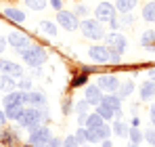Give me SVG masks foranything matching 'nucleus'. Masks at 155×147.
<instances>
[{
	"label": "nucleus",
	"instance_id": "obj_21",
	"mask_svg": "<svg viewBox=\"0 0 155 147\" xmlns=\"http://www.w3.org/2000/svg\"><path fill=\"white\" fill-rule=\"evenodd\" d=\"M103 124H105V120L99 114H92V116L86 118V128H99V126H103Z\"/></svg>",
	"mask_w": 155,
	"mask_h": 147
},
{
	"label": "nucleus",
	"instance_id": "obj_13",
	"mask_svg": "<svg viewBox=\"0 0 155 147\" xmlns=\"http://www.w3.org/2000/svg\"><path fill=\"white\" fill-rule=\"evenodd\" d=\"M99 86H101V91L115 93V91L120 88V82H117L115 76H101V78H99Z\"/></svg>",
	"mask_w": 155,
	"mask_h": 147
},
{
	"label": "nucleus",
	"instance_id": "obj_11",
	"mask_svg": "<svg viewBox=\"0 0 155 147\" xmlns=\"http://www.w3.org/2000/svg\"><path fill=\"white\" fill-rule=\"evenodd\" d=\"M25 105L36 107V109H42L46 114V101H44L42 93H25Z\"/></svg>",
	"mask_w": 155,
	"mask_h": 147
},
{
	"label": "nucleus",
	"instance_id": "obj_40",
	"mask_svg": "<svg viewBox=\"0 0 155 147\" xmlns=\"http://www.w3.org/2000/svg\"><path fill=\"white\" fill-rule=\"evenodd\" d=\"M52 6H54L57 11H61V0H52Z\"/></svg>",
	"mask_w": 155,
	"mask_h": 147
},
{
	"label": "nucleus",
	"instance_id": "obj_14",
	"mask_svg": "<svg viewBox=\"0 0 155 147\" xmlns=\"http://www.w3.org/2000/svg\"><path fill=\"white\" fill-rule=\"evenodd\" d=\"M86 101H88V105H101V101H103L101 86H94V84L86 86Z\"/></svg>",
	"mask_w": 155,
	"mask_h": 147
},
{
	"label": "nucleus",
	"instance_id": "obj_8",
	"mask_svg": "<svg viewBox=\"0 0 155 147\" xmlns=\"http://www.w3.org/2000/svg\"><path fill=\"white\" fill-rule=\"evenodd\" d=\"M8 42H11V46L15 50H25L29 46V38H27L25 34H19V32H11L8 34Z\"/></svg>",
	"mask_w": 155,
	"mask_h": 147
},
{
	"label": "nucleus",
	"instance_id": "obj_39",
	"mask_svg": "<svg viewBox=\"0 0 155 147\" xmlns=\"http://www.w3.org/2000/svg\"><path fill=\"white\" fill-rule=\"evenodd\" d=\"M86 13H88L86 6H78V15H86Z\"/></svg>",
	"mask_w": 155,
	"mask_h": 147
},
{
	"label": "nucleus",
	"instance_id": "obj_19",
	"mask_svg": "<svg viewBox=\"0 0 155 147\" xmlns=\"http://www.w3.org/2000/svg\"><path fill=\"white\" fill-rule=\"evenodd\" d=\"M155 97V82H143L140 86V99L143 101H149Z\"/></svg>",
	"mask_w": 155,
	"mask_h": 147
},
{
	"label": "nucleus",
	"instance_id": "obj_30",
	"mask_svg": "<svg viewBox=\"0 0 155 147\" xmlns=\"http://www.w3.org/2000/svg\"><path fill=\"white\" fill-rule=\"evenodd\" d=\"M25 4L29 9H34V11H42L46 6V0H25Z\"/></svg>",
	"mask_w": 155,
	"mask_h": 147
},
{
	"label": "nucleus",
	"instance_id": "obj_6",
	"mask_svg": "<svg viewBox=\"0 0 155 147\" xmlns=\"http://www.w3.org/2000/svg\"><path fill=\"white\" fill-rule=\"evenodd\" d=\"M57 21H59L61 27H65V29H69V32L78 29V17L74 13H69V11H59V13H57Z\"/></svg>",
	"mask_w": 155,
	"mask_h": 147
},
{
	"label": "nucleus",
	"instance_id": "obj_28",
	"mask_svg": "<svg viewBox=\"0 0 155 147\" xmlns=\"http://www.w3.org/2000/svg\"><path fill=\"white\" fill-rule=\"evenodd\" d=\"M128 135H130V139H132V143H136V145H138V143L143 141V132H140V130H138L136 126H132V128H130Z\"/></svg>",
	"mask_w": 155,
	"mask_h": 147
},
{
	"label": "nucleus",
	"instance_id": "obj_46",
	"mask_svg": "<svg viewBox=\"0 0 155 147\" xmlns=\"http://www.w3.org/2000/svg\"><path fill=\"white\" fill-rule=\"evenodd\" d=\"M130 147H136V143H132V145H130Z\"/></svg>",
	"mask_w": 155,
	"mask_h": 147
},
{
	"label": "nucleus",
	"instance_id": "obj_1",
	"mask_svg": "<svg viewBox=\"0 0 155 147\" xmlns=\"http://www.w3.org/2000/svg\"><path fill=\"white\" fill-rule=\"evenodd\" d=\"M44 111L42 109H36V107H27L23 109V114L19 116V120L17 122L21 124L23 128H29V130H34V128H38V126H42V120H44Z\"/></svg>",
	"mask_w": 155,
	"mask_h": 147
},
{
	"label": "nucleus",
	"instance_id": "obj_24",
	"mask_svg": "<svg viewBox=\"0 0 155 147\" xmlns=\"http://www.w3.org/2000/svg\"><path fill=\"white\" fill-rule=\"evenodd\" d=\"M117 91H120V99H126V97H130V95H132V91H134V82H132V80L124 82V84H122V86H120Z\"/></svg>",
	"mask_w": 155,
	"mask_h": 147
},
{
	"label": "nucleus",
	"instance_id": "obj_38",
	"mask_svg": "<svg viewBox=\"0 0 155 147\" xmlns=\"http://www.w3.org/2000/svg\"><path fill=\"white\" fill-rule=\"evenodd\" d=\"M84 82H86V78H84V76H80V78H76V80H74V84H76V86L84 84Z\"/></svg>",
	"mask_w": 155,
	"mask_h": 147
},
{
	"label": "nucleus",
	"instance_id": "obj_16",
	"mask_svg": "<svg viewBox=\"0 0 155 147\" xmlns=\"http://www.w3.org/2000/svg\"><path fill=\"white\" fill-rule=\"evenodd\" d=\"M120 101L122 99L120 97H115V95H107V97H103V105H107V107H111L113 111H115V118H120L122 116V109H120Z\"/></svg>",
	"mask_w": 155,
	"mask_h": 147
},
{
	"label": "nucleus",
	"instance_id": "obj_31",
	"mask_svg": "<svg viewBox=\"0 0 155 147\" xmlns=\"http://www.w3.org/2000/svg\"><path fill=\"white\" fill-rule=\"evenodd\" d=\"M140 42H143V44H147V46H149V44H153V42H155V32H153V29L145 32V34L140 36Z\"/></svg>",
	"mask_w": 155,
	"mask_h": 147
},
{
	"label": "nucleus",
	"instance_id": "obj_3",
	"mask_svg": "<svg viewBox=\"0 0 155 147\" xmlns=\"http://www.w3.org/2000/svg\"><path fill=\"white\" fill-rule=\"evenodd\" d=\"M80 29H82V34H84L86 38H92V40H101L105 36L103 25H101V21H97V19H86V21H82Z\"/></svg>",
	"mask_w": 155,
	"mask_h": 147
},
{
	"label": "nucleus",
	"instance_id": "obj_42",
	"mask_svg": "<svg viewBox=\"0 0 155 147\" xmlns=\"http://www.w3.org/2000/svg\"><path fill=\"white\" fill-rule=\"evenodd\" d=\"M103 147H111V141L109 139H103Z\"/></svg>",
	"mask_w": 155,
	"mask_h": 147
},
{
	"label": "nucleus",
	"instance_id": "obj_17",
	"mask_svg": "<svg viewBox=\"0 0 155 147\" xmlns=\"http://www.w3.org/2000/svg\"><path fill=\"white\" fill-rule=\"evenodd\" d=\"M2 13H4V17H6V19H11V21H15V23L25 21V13H23V11H19V9H4Z\"/></svg>",
	"mask_w": 155,
	"mask_h": 147
},
{
	"label": "nucleus",
	"instance_id": "obj_18",
	"mask_svg": "<svg viewBox=\"0 0 155 147\" xmlns=\"http://www.w3.org/2000/svg\"><path fill=\"white\" fill-rule=\"evenodd\" d=\"M23 109H25V105H6L4 116H6V120H19V116L23 114Z\"/></svg>",
	"mask_w": 155,
	"mask_h": 147
},
{
	"label": "nucleus",
	"instance_id": "obj_10",
	"mask_svg": "<svg viewBox=\"0 0 155 147\" xmlns=\"http://www.w3.org/2000/svg\"><path fill=\"white\" fill-rule=\"evenodd\" d=\"M109 132H111V128L109 126H99V128H86V137H88V141L90 143H97V141H103L109 137Z\"/></svg>",
	"mask_w": 155,
	"mask_h": 147
},
{
	"label": "nucleus",
	"instance_id": "obj_2",
	"mask_svg": "<svg viewBox=\"0 0 155 147\" xmlns=\"http://www.w3.org/2000/svg\"><path fill=\"white\" fill-rule=\"evenodd\" d=\"M21 55H23L25 63L31 65V67H38L46 61V50L40 49V46H27L25 50H21Z\"/></svg>",
	"mask_w": 155,
	"mask_h": 147
},
{
	"label": "nucleus",
	"instance_id": "obj_22",
	"mask_svg": "<svg viewBox=\"0 0 155 147\" xmlns=\"http://www.w3.org/2000/svg\"><path fill=\"white\" fill-rule=\"evenodd\" d=\"M117 11L120 13H130L134 6H136V0H117Z\"/></svg>",
	"mask_w": 155,
	"mask_h": 147
},
{
	"label": "nucleus",
	"instance_id": "obj_4",
	"mask_svg": "<svg viewBox=\"0 0 155 147\" xmlns=\"http://www.w3.org/2000/svg\"><path fill=\"white\" fill-rule=\"evenodd\" d=\"M48 141H51V130L48 128L38 126V128L29 130V143H31V147H46Z\"/></svg>",
	"mask_w": 155,
	"mask_h": 147
},
{
	"label": "nucleus",
	"instance_id": "obj_23",
	"mask_svg": "<svg viewBox=\"0 0 155 147\" xmlns=\"http://www.w3.org/2000/svg\"><path fill=\"white\" fill-rule=\"evenodd\" d=\"M143 19H145V21H155V2L145 4V9H143Z\"/></svg>",
	"mask_w": 155,
	"mask_h": 147
},
{
	"label": "nucleus",
	"instance_id": "obj_33",
	"mask_svg": "<svg viewBox=\"0 0 155 147\" xmlns=\"http://www.w3.org/2000/svg\"><path fill=\"white\" fill-rule=\"evenodd\" d=\"M120 61H122V53L109 50V63H120Z\"/></svg>",
	"mask_w": 155,
	"mask_h": 147
},
{
	"label": "nucleus",
	"instance_id": "obj_12",
	"mask_svg": "<svg viewBox=\"0 0 155 147\" xmlns=\"http://www.w3.org/2000/svg\"><path fill=\"white\" fill-rule=\"evenodd\" d=\"M88 55L97 63H109V46H92L88 50Z\"/></svg>",
	"mask_w": 155,
	"mask_h": 147
},
{
	"label": "nucleus",
	"instance_id": "obj_47",
	"mask_svg": "<svg viewBox=\"0 0 155 147\" xmlns=\"http://www.w3.org/2000/svg\"><path fill=\"white\" fill-rule=\"evenodd\" d=\"M27 147H31V145H27Z\"/></svg>",
	"mask_w": 155,
	"mask_h": 147
},
{
	"label": "nucleus",
	"instance_id": "obj_37",
	"mask_svg": "<svg viewBox=\"0 0 155 147\" xmlns=\"http://www.w3.org/2000/svg\"><path fill=\"white\" fill-rule=\"evenodd\" d=\"M46 147H61V141H59V139H52L51 137V141H48V145Z\"/></svg>",
	"mask_w": 155,
	"mask_h": 147
},
{
	"label": "nucleus",
	"instance_id": "obj_27",
	"mask_svg": "<svg viewBox=\"0 0 155 147\" xmlns=\"http://www.w3.org/2000/svg\"><path fill=\"white\" fill-rule=\"evenodd\" d=\"M40 29H42L44 34H48V36H54V34H57V27H54L52 21H42V23H40Z\"/></svg>",
	"mask_w": 155,
	"mask_h": 147
},
{
	"label": "nucleus",
	"instance_id": "obj_35",
	"mask_svg": "<svg viewBox=\"0 0 155 147\" xmlns=\"http://www.w3.org/2000/svg\"><path fill=\"white\" fill-rule=\"evenodd\" d=\"M76 139L80 141V143L88 141V137H86V128H78V135H76Z\"/></svg>",
	"mask_w": 155,
	"mask_h": 147
},
{
	"label": "nucleus",
	"instance_id": "obj_45",
	"mask_svg": "<svg viewBox=\"0 0 155 147\" xmlns=\"http://www.w3.org/2000/svg\"><path fill=\"white\" fill-rule=\"evenodd\" d=\"M151 78H153V82H155V70H151V74H149Z\"/></svg>",
	"mask_w": 155,
	"mask_h": 147
},
{
	"label": "nucleus",
	"instance_id": "obj_7",
	"mask_svg": "<svg viewBox=\"0 0 155 147\" xmlns=\"http://www.w3.org/2000/svg\"><path fill=\"white\" fill-rule=\"evenodd\" d=\"M107 44H109V50L124 53L126 46H128V40H126L122 34H109V36H107Z\"/></svg>",
	"mask_w": 155,
	"mask_h": 147
},
{
	"label": "nucleus",
	"instance_id": "obj_44",
	"mask_svg": "<svg viewBox=\"0 0 155 147\" xmlns=\"http://www.w3.org/2000/svg\"><path fill=\"white\" fill-rule=\"evenodd\" d=\"M4 120H6V116H4V114L0 111V124H4Z\"/></svg>",
	"mask_w": 155,
	"mask_h": 147
},
{
	"label": "nucleus",
	"instance_id": "obj_43",
	"mask_svg": "<svg viewBox=\"0 0 155 147\" xmlns=\"http://www.w3.org/2000/svg\"><path fill=\"white\" fill-rule=\"evenodd\" d=\"M151 120H153V124H155V105L151 107Z\"/></svg>",
	"mask_w": 155,
	"mask_h": 147
},
{
	"label": "nucleus",
	"instance_id": "obj_25",
	"mask_svg": "<svg viewBox=\"0 0 155 147\" xmlns=\"http://www.w3.org/2000/svg\"><path fill=\"white\" fill-rule=\"evenodd\" d=\"M76 109H78V118H80V122L86 124V118H88V116H86V114H88V111H86V109H88V101H80Z\"/></svg>",
	"mask_w": 155,
	"mask_h": 147
},
{
	"label": "nucleus",
	"instance_id": "obj_5",
	"mask_svg": "<svg viewBox=\"0 0 155 147\" xmlns=\"http://www.w3.org/2000/svg\"><path fill=\"white\" fill-rule=\"evenodd\" d=\"M94 15H97V21H107V23H109V21L115 19L117 11H115V6H113L111 2H101V4L97 6Z\"/></svg>",
	"mask_w": 155,
	"mask_h": 147
},
{
	"label": "nucleus",
	"instance_id": "obj_36",
	"mask_svg": "<svg viewBox=\"0 0 155 147\" xmlns=\"http://www.w3.org/2000/svg\"><path fill=\"white\" fill-rule=\"evenodd\" d=\"M19 86H21L23 91H29V88H31V80H29V78H23V80H19Z\"/></svg>",
	"mask_w": 155,
	"mask_h": 147
},
{
	"label": "nucleus",
	"instance_id": "obj_34",
	"mask_svg": "<svg viewBox=\"0 0 155 147\" xmlns=\"http://www.w3.org/2000/svg\"><path fill=\"white\" fill-rule=\"evenodd\" d=\"M145 139H147L151 145H155V128H149V130H145Z\"/></svg>",
	"mask_w": 155,
	"mask_h": 147
},
{
	"label": "nucleus",
	"instance_id": "obj_20",
	"mask_svg": "<svg viewBox=\"0 0 155 147\" xmlns=\"http://www.w3.org/2000/svg\"><path fill=\"white\" fill-rule=\"evenodd\" d=\"M15 86H17L15 78H8V76H2V74H0V91L11 93V91H15Z\"/></svg>",
	"mask_w": 155,
	"mask_h": 147
},
{
	"label": "nucleus",
	"instance_id": "obj_29",
	"mask_svg": "<svg viewBox=\"0 0 155 147\" xmlns=\"http://www.w3.org/2000/svg\"><path fill=\"white\" fill-rule=\"evenodd\" d=\"M113 132H115L117 137H126V135H128V126L124 122H115L113 124Z\"/></svg>",
	"mask_w": 155,
	"mask_h": 147
},
{
	"label": "nucleus",
	"instance_id": "obj_41",
	"mask_svg": "<svg viewBox=\"0 0 155 147\" xmlns=\"http://www.w3.org/2000/svg\"><path fill=\"white\" fill-rule=\"evenodd\" d=\"M6 49V42H4V40H2V38H0V53H2V50Z\"/></svg>",
	"mask_w": 155,
	"mask_h": 147
},
{
	"label": "nucleus",
	"instance_id": "obj_32",
	"mask_svg": "<svg viewBox=\"0 0 155 147\" xmlns=\"http://www.w3.org/2000/svg\"><path fill=\"white\" fill-rule=\"evenodd\" d=\"M78 145H80V141L76 139V135H71V137H67L63 141V147H78Z\"/></svg>",
	"mask_w": 155,
	"mask_h": 147
},
{
	"label": "nucleus",
	"instance_id": "obj_15",
	"mask_svg": "<svg viewBox=\"0 0 155 147\" xmlns=\"http://www.w3.org/2000/svg\"><path fill=\"white\" fill-rule=\"evenodd\" d=\"M6 105H25V93L11 91V93L4 97V107H6Z\"/></svg>",
	"mask_w": 155,
	"mask_h": 147
},
{
	"label": "nucleus",
	"instance_id": "obj_26",
	"mask_svg": "<svg viewBox=\"0 0 155 147\" xmlns=\"http://www.w3.org/2000/svg\"><path fill=\"white\" fill-rule=\"evenodd\" d=\"M97 114H99V116H101L103 120H111V118L115 116V111H113L111 107H107V105H103V103L99 105V111H97Z\"/></svg>",
	"mask_w": 155,
	"mask_h": 147
},
{
	"label": "nucleus",
	"instance_id": "obj_9",
	"mask_svg": "<svg viewBox=\"0 0 155 147\" xmlns=\"http://www.w3.org/2000/svg\"><path fill=\"white\" fill-rule=\"evenodd\" d=\"M0 74L8 76V78H21L23 70H21V65H17L13 61H0Z\"/></svg>",
	"mask_w": 155,
	"mask_h": 147
}]
</instances>
